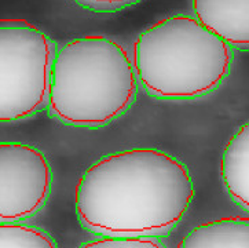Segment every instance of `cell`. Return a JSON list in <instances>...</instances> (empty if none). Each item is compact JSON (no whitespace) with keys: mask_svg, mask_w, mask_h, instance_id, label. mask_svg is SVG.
I'll list each match as a JSON object with an SVG mask.
<instances>
[{"mask_svg":"<svg viewBox=\"0 0 249 248\" xmlns=\"http://www.w3.org/2000/svg\"><path fill=\"white\" fill-rule=\"evenodd\" d=\"M0 248H58L49 233L21 224H0Z\"/></svg>","mask_w":249,"mask_h":248,"instance_id":"9c48e42d","label":"cell"},{"mask_svg":"<svg viewBox=\"0 0 249 248\" xmlns=\"http://www.w3.org/2000/svg\"><path fill=\"white\" fill-rule=\"evenodd\" d=\"M194 197L185 164L157 149H128L94 163L76 186L80 224L94 234L164 237Z\"/></svg>","mask_w":249,"mask_h":248,"instance_id":"6da1fadb","label":"cell"},{"mask_svg":"<svg viewBox=\"0 0 249 248\" xmlns=\"http://www.w3.org/2000/svg\"><path fill=\"white\" fill-rule=\"evenodd\" d=\"M53 172L46 156L21 142H0V224L36 215L49 199Z\"/></svg>","mask_w":249,"mask_h":248,"instance_id":"5b68a950","label":"cell"},{"mask_svg":"<svg viewBox=\"0 0 249 248\" xmlns=\"http://www.w3.org/2000/svg\"><path fill=\"white\" fill-rule=\"evenodd\" d=\"M56 48L39 26L0 19V123L31 117L49 105Z\"/></svg>","mask_w":249,"mask_h":248,"instance_id":"277c9868","label":"cell"},{"mask_svg":"<svg viewBox=\"0 0 249 248\" xmlns=\"http://www.w3.org/2000/svg\"><path fill=\"white\" fill-rule=\"evenodd\" d=\"M80 248H165L160 237L149 236H131V237H114L101 236L98 239L84 243Z\"/></svg>","mask_w":249,"mask_h":248,"instance_id":"30bf717a","label":"cell"},{"mask_svg":"<svg viewBox=\"0 0 249 248\" xmlns=\"http://www.w3.org/2000/svg\"><path fill=\"white\" fill-rule=\"evenodd\" d=\"M137 90L132 59L120 43L83 36L55 53L47 106L66 124L101 127L127 112Z\"/></svg>","mask_w":249,"mask_h":248,"instance_id":"7a4b0ae2","label":"cell"},{"mask_svg":"<svg viewBox=\"0 0 249 248\" xmlns=\"http://www.w3.org/2000/svg\"><path fill=\"white\" fill-rule=\"evenodd\" d=\"M220 174L230 197L249 212V121L226 145Z\"/></svg>","mask_w":249,"mask_h":248,"instance_id":"52a82bcc","label":"cell"},{"mask_svg":"<svg viewBox=\"0 0 249 248\" xmlns=\"http://www.w3.org/2000/svg\"><path fill=\"white\" fill-rule=\"evenodd\" d=\"M178 248H249V216H226L198 225Z\"/></svg>","mask_w":249,"mask_h":248,"instance_id":"ba28073f","label":"cell"},{"mask_svg":"<svg viewBox=\"0 0 249 248\" xmlns=\"http://www.w3.org/2000/svg\"><path fill=\"white\" fill-rule=\"evenodd\" d=\"M193 11L230 47L249 50V0H193Z\"/></svg>","mask_w":249,"mask_h":248,"instance_id":"8992f818","label":"cell"},{"mask_svg":"<svg viewBox=\"0 0 249 248\" xmlns=\"http://www.w3.org/2000/svg\"><path fill=\"white\" fill-rule=\"evenodd\" d=\"M81 6L98 11H114L131 6L139 0H76Z\"/></svg>","mask_w":249,"mask_h":248,"instance_id":"8fae6325","label":"cell"},{"mask_svg":"<svg viewBox=\"0 0 249 248\" xmlns=\"http://www.w3.org/2000/svg\"><path fill=\"white\" fill-rule=\"evenodd\" d=\"M231 47L196 17L160 19L138 36L132 64L146 93L164 99L207 95L225 80Z\"/></svg>","mask_w":249,"mask_h":248,"instance_id":"3957f363","label":"cell"}]
</instances>
